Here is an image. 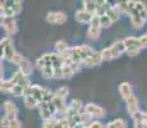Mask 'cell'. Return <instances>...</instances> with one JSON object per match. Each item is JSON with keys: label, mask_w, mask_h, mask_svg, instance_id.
I'll return each mask as SVG.
<instances>
[{"label": "cell", "mask_w": 147, "mask_h": 128, "mask_svg": "<svg viewBox=\"0 0 147 128\" xmlns=\"http://www.w3.org/2000/svg\"><path fill=\"white\" fill-rule=\"evenodd\" d=\"M101 56H102V60L104 62H109V60H113V51H111V47H106V49L101 50Z\"/></svg>", "instance_id": "cell-24"}, {"label": "cell", "mask_w": 147, "mask_h": 128, "mask_svg": "<svg viewBox=\"0 0 147 128\" xmlns=\"http://www.w3.org/2000/svg\"><path fill=\"white\" fill-rule=\"evenodd\" d=\"M0 124H1V128H9L10 119L8 118V116H4V118H1V121H0Z\"/></svg>", "instance_id": "cell-38"}, {"label": "cell", "mask_w": 147, "mask_h": 128, "mask_svg": "<svg viewBox=\"0 0 147 128\" xmlns=\"http://www.w3.org/2000/svg\"><path fill=\"white\" fill-rule=\"evenodd\" d=\"M74 70H73L72 65L69 64H64L63 65V78L64 79H70L73 76H74Z\"/></svg>", "instance_id": "cell-20"}, {"label": "cell", "mask_w": 147, "mask_h": 128, "mask_svg": "<svg viewBox=\"0 0 147 128\" xmlns=\"http://www.w3.org/2000/svg\"><path fill=\"white\" fill-rule=\"evenodd\" d=\"M133 128H145V124L142 122H134V127Z\"/></svg>", "instance_id": "cell-43"}, {"label": "cell", "mask_w": 147, "mask_h": 128, "mask_svg": "<svg viewBox=\"0 0 147 128\" xmlns=\"http://www.w3.org/2000/svg\"><path fill=\"white\" fill-rule=\"evenodd\" d=\"M95 14L87 12L84 9H81V10H77L76 12V21H78L80 23H91L92 18H94Z\"/></svg>", "instance_id": "cell-8"}, {"label": "cell", "mask_w": 147, "mask_h": 128, "mask_svg": "<svg viewBox=\"0 0 147 128\" xmlns=\"http://www.w3.org/2000/svg\"><path fill=\"white\" fill-rule=\"evenodd\" d=\"M56 123H58V119L53 116L49 121H44V128H56Z\"/></svg>", "instance_id": "cell-31"}, {"label": "cell", "mask_w": 147, "mask_h": 128, "mask_svg": "<svg viewBox=\"0 0 147 128\" xmlns=\"http://www.w3.org/2000/svg\"><path fill=\"white\" fill-rule=\"evenodd\" d=\"M90 128H106L105 126H104L101 122H98V121H94L91 124H90Z\"/></svg>", "instance_id": "cell-40"}, {"label": "cell", "mask_w": 147, "mask_h": 128, "mask_svg": "<svg viewBox=\"0 0 147 128\" xmlns=\"http://www.w3.org/2000/svg\"><path fill=\"white\" fill-rule=\"evenodd\" d=\"M90 26H92V27H97V28H101V21H100V17L98 16H94V18H92L91 23Z\"/></svg>", "instance_id": "cell-33"}, {"label": "cell", "mask_w": 147, "mask_h": 128, "mask_svg": "<svg viewBox=\"0 0 147 128\" xmlns=\"http://www.w3.org/2000/svg\"><path fill=\"white\" fill-rule=\"evenodd\" d=\"M131 23H132V27H133L134 30H141V28L145 26L146 22L141 18L140 14H137V16H132L131 17Z\"/></svg>", "instance_id": "cell-14"}, {"label": "cell", "mask_w": 147, "mask_h": 128, "mask_svg": "<svg viewBox=\"0 0 147 128\" xmlns=\"http://www.w3.org/2000/svg\"><path fill=\"white\" fill-rule=\"evenodd\" d=\"M18 67H19V70H21L23 74H26L27 77H28V74H31V72H32V65H31V63L27 60V59H24Z\"/></svg>", "instance_id": "cell-17"}, {"label": "cell", "mask_w": 147, "mask_h": 128, "mask_svg": "<svg viewBox=\"0 0 147 128\" xmlns=\"http://www.w3.org/2000/svg\"><path fill=\"white\" fill-rule=\"evenodd\" d=\"M54 49H55L56 53H63L64 50L69 49V47H68L67 41H64V40H58V41L55 42V45H54Z\"/></svg>", "instance_id": "cell-21"}, {"label": "cell", "mask_w": 147, "mask_h": 128, "mask_svg": "<svg viewBox=\"0 0 147 128\" xmlns=\"http://www.w3.org/2000/svg\"><path fill=\"white\" fill-rule=\"evenodd\" d=\"M100 21H101V28H109L110 26H111L114 22L110 19V17L107 16V14H105V16L100 17Z\"/></svg>", "instance_id": "cell-27"}, {"label": "cell", "mask_w": 147, "mask_h": 128, "mask_svg": "<svg viewBox=\"0 0 147 128\" xmlns=\"http://www.w3.org/2000/svg\"><path fill=\"white\" fill-rule=\"evenodd\" d=\"M84 127H86V124H83V123H78L74 126V128H84Z\"/></svg>", "instance_id": "cell-44"}, {"label": "cell", "mask_w": 147, "mask_h": 128, "mask_svg": "<svg viewBox=\"0 0 147 128\" xmlns=\"http://www.w3.org/2000/svg\"><path fill=\"white\" fill-rule=\"evenodd\" d=\"M146 35H147V33H146Z\"/></svg>", "instance_id": "cell-47"}, {"label": "cell", "mask_w": 147, "mask_h": 128, "mask_svg": "<svg viewBox=\"0 0 147 128\" xmlns=\"http://www.w3.org/2000/svg\"><path fill=\"white\" fill-rule=\"evenodd\" d=\"M76 49H77V51L80 53L82 60H86V59H88L90 56L92 55V54L95 53L94 49H92L90 45H80V46H76Z\"/></svg>", "instance_id": "cell-10"}, {"label": "cell", "mask_w": 147, "mask_h": 128, "mask_svg": "<svg viewBox=\"0 0 147 128\" xmlns=\"http://www.w3.org/2000/svg\"><path fill=\"white\" fill-rule=\"evenodd\" d=\"M12 9L16 12V14H19L22 12V3H16V4L12 7Z\"/></svg>", "instance_id": "cell-41"}, {"label": "cell", "mask_w": 147, "mask_h": 128, "mask_svg": "<svg viewBox=\"0 0 147 128\" xmlns=\"http://www.w3.org/2000/svg\"><path fill=\"white\" fill-rule=\"evenodd\" d=\"M102 56H101V51H95L88 59L83 62V67L86 68H95L97 65H100L102 63Z\"/></svg>", "instance_id": "cell-4"}, {"label": "cell", "mask_w": 147, "mask_h": 128, "mask_svg": "<svg viewBox=\"0 0 147 128\" xmlns=\"http://www.w3.org/2000/svg\"><path fill=\"white\" fill-rule=\"evenodd\" d=\"M45 19L50 24H63L67 21V14L63 12H49Z\"/></svg>", "instance_id": "cell-1"}, {"label": "cell", "mask_w": 147, "mask_h": 128, "mask_svg": "<svg viewBox=\"0 0 147 128\" xmlns=\"http://www.w3.org/2000/svg\"><path fill=\"white\" fill-rule=\"evenodd\" d=\"M1 27L5 30L8 36H12L18 31V26L14 18H1Z\"/></svg>", "instance_id": "cell-3"}, {"label": "cell", "mask_w": 147, "mask_h": 128, "mask_svg": "<svg viewBox=\"0 0 147 128\" xmlns=\"http://www.w3.org/2000/svg\"><path fill=\"white\" fill-rule=\"evenodd\" d=\"M16 86V85L13 83L12 81H4V79H1V86H0V89H1L3 92H5V93H12V90H13V87Z\"/></svg>", "instance_id": "cell-19"}, {"label": "cell", "mask_w": 147, "mask_h": 128, "mask_svg": "<svg viewBox=\"0 0 147 128\" xmlns=\"http://www.w3.org/2000/svg\"><path fill=\"white\" fill-rule=\"evenodd\" d=\"M36 67H37L40 70H42L45 67H47L46 62H45V59L42 58V56H41V58H38V59H37V62H36Z\"/></svg>", "instance_id": "cell-36"}, {"label": "cell", "mask_w": 147, "mask_h": 128, "mask_svg": "<svg viewBox=\"0 0 147 128\" xmlns=\"http://www.w3.org/2000/svg\"><path fill=\"white\" fill-rule=\"evenodd\" d=\"M101 35V28H97V27H92L90 26L88 30H87V37L91 39V40H97Z\"/></svg>", "instance_id": "cell-16"}, {"label": "cell", "mask_w": 147, "mask_h": 128, "mask_svg": "<svg viewBox=\"0 0 147 128\" xmlns=\"http://www.w3.org/2000/svg\"><path fill=\"white\" fill-rule=\"evenodd\" d=\"M10 81H12L14 85H19V86L24 87V89H27L28 86H31L30 81H28V77L26 74H23L21 70H17V72L13 74L12 78H10Z\"/></svg>", "instance_id": "cell-6"}, {"label": "cell", "mask_w": 147, "mask_h": 128, "mask_svg": "<svg viewBox=\"0 0 147 128\" xmlns=\"http://www.w3.org/2000/svg\"><path fill=\"white\" fill-rule=\"evenodd\" d=\"M119 13L120 12L117 9V8H110L106 14L110 17V19H111L113 22H117V21H119Z\"/></svg>", "instance_id": "cell-25"}, {"label": "cell", "mask_w": 147, "mask_h": 128, "mask_svg": "<svg viewBox=\"0 0 147 128\" xmlns=\"http://www.w3.org/2000/svg\"><path fill=\"white\" fill-rule=\"evenodd\" d=\"M54 93H55V96H56V98H60V99H67L68 93H69V90H68V87H65V86H61V87H59V89L56 90Z\"/></svg>", "instance_id": "cell-23"}, {"label": "cell", "mask_w": 147, "mask_h": 128, "mask_svg": "<svg viewBox=\"0 0 147 128\" xmlns=\"http://www.w3.org/2000/svg\"><path fill=\"white\" fill-rule=\"evenodd\" d=\"M106 128H127V123L123 119H115V121L107 123Z\"/></svg>", "instance_id": "cell-22"}, {"label": "cell", "mask_w": 147, "mask_h": 128, "mask_svg": "<svg viewBox=\"0 0 147 128\" xmlns=\"http://www.w3.org/2000/svg\"><path fill=\"white\" fill-rule=\"evenodd\" d=\"M119 92L124 101H127L129 98L133 96V89H132L131 83H128V82H123V83L119 85Z\"/></svg>", "instance_id": "cell-9"}, {"label": "cell", "mask_w": 147, "mask_h": 128, "mask_svg": "<svg viewBox=\"0 0 147 128\" xmlns=\"http://www.w3.org/2000/svg\"><path fill=\"white\" fill-rule=\"evenodd\" d=\"M54 78H63V67L54 68Z\"/></svg>", "instance_id": "cell-34"}, {"label": "cell", "mask_w": 147, "mask_h": 128, "mask_svg": "<svg viewBox=\"0 0 147 128\" xmlns=\"http://www.w3.org/2000/svg\"><path fill=\"white\" fill-rule=\"evenodd\" d=\"M38 113H40V116L44 121H49V119H51L54 116L49 109V102H40V105H38Z\"/></svg>", "instance_id": "cell-12"}, {"label": "cell", "mask_w": 147, "mask_h": 128, "mask_svg": "<svg viewBox=\"0 0 147 128\" xmlns=\"http://www.w3.org/2000/svg\"><path fill=\"white\" fill-rule=\"evenodd\" d=\"M24 91H26L24 87L19 86V85H16L12 90V95L13 96H24Z\"/></svg>", "instance_id": "cell-30"}, {"label": "cell", "mask_w": 147, "mask_h": 128, "mask_svg": "<svg viewBox=\"0 0 147 128\" xmlns=\"http://www.w3.org/2000/svg\"><path fill=\"white\" fill-rule=\"evenodd\" d=\"M42 73V77L46 79H50V78H54V68L51 65H49V67H45L44 69L41 70Z\"/></svg>", "instance_id": "cell-26"}, {"label": "cell", "mask_w": 147, "mask_h": 128, "mask_svg": "<svg viewBox=\"0 0 147 128\" xmlns=\"http://www.w3.org/2000/svg\"><path fill=\"white\" fill-rule=\"evenodd\" d=\"M97 7H98V4H97L96 1H94V3H88V4H84V5H83V9L87 10V12H90V13H92V14H95L96 10H97Z\"/></svg>", "instance_id": "cell-28"}, {"label": "cell", "mask_w": 147, "mask_h": 128, "mask_svg": "<svg viewBox=\"0 0 147 128\" xmlns=\"http://www.w3.org/2000/svg\"><path fill=\"white\" fill-rule=\"evenodd\" d=\"M125 105H127V110H128L129 115H131L132 118L140 113V104H138V99L136 98L134 95L125 101Z\"/></svg>", "instance_id": "cell-5"}, {"label": "cell", "mask_w": 147, "mask_h": 128, "mask_svg": "<svg viewBox=\"0 0 147 128\" xmlns=\"http://www.w3.org/2000/svg\"><path fill=\"white\" fill-rule=\"evenodd\" d=\"M31 89H32V96H35L40 102H42L44 99V92H45V87H41L38 85H31Z\"/></svg>", "instance_id": "cell-13"}, {"label": "cell", "mask_w": 147, "mask_h": 128, "mask_svg": "<svg viewBox=\"0 0 147 128\" xmlns=\"http://www.w3.org/2000/svg\"><path fill=\"white\" fill-rule=\"evenodd\" d=\"M82 102L81 100H78V99H73L72 102L69 104V106H68V112H67V116L69 115H74V114H78L80 113V110L82 109Z\"/></svg>", "instance_id": "cell-11"}, {"label": "cell", "mask_w": 147, "mask_h": 128, "mask_svg": "<svg viewBox=\"0 0 147 128\" xmlns=\"http://www.w3.org/2000/svg\"><path fill=\"white\" fill-rule=\"evenodd\" d=\"M146 9V5L143 1H141V0H136V10H137L138 13H141L142 10Z\"/></svg>", "instance_id": "cell-35"}, {"label": "cell", "mask_w": 147, "mask_h": 128, "mask_svg": "<svg viewBox=\"0 0 147 128\" xmlns=\"http://www.w3.org/2000/svg\"><path fill=\"white\" fill-rule=\"evenodd\" d=\"M124 44H125V47H132V46H138L140 47V37H134V36H129V37H125L123 40Z\"/></svg>", "instance_id": "cell-18"}, {"label": "cell", "mask_w": 147, "mask_h": 128, "mask_svg": "<svg viewBox=\"0 0 147 128\" xmlns=\"http://www.w3.org/2000/svg\"><path fill=\"white\" fill-rule=\"evenodd\" d=\"M84 110H86L88 114H91L94 118L100 119V118H104V116L106 115V110L104 109V108L98 106V105H96V104H92V102L84 105Z\"/></svg>", "instance_id": "cell-2"}, {"label": "cell", "mask_w": 147, "mask_h": 128, "mask_svg": "<svg viewBox=\"0 0 147 128\" xmlns=\"http://www.w3.org/2000/svg\"><path fill=\"white\" fill-rule=\"evenodd\" d=\"M13 44V41H12V39L8 36V37H4V39H1V42H0V46H1V49H5L7 46H9V45H12Z\"/></svg>", "instance_id": "cell-32"}, {"label": "cell", "mask_w": 147, "mask_h": 128, "mask_svg": "<svg viewBox=\"0 0 147 128\" xmlns=\"http://www.w3.org/2000/svg\"><path fill=\"white\" fill-rule=\"evenodd\" d=\"M140 51H141V47L132 46V47H128V49L125 50V54L128 56H131V58H133V56H137L138 54H140Z\"/></svg>", "instance_id": "cell-29"}, {"label": "cell", "mask_w": 147, "mask_h": 128, "mask_svg": "<svg viewBox=\"0 0 147 128\" xmlns=\"http://www.w3.org/2000/svg\"><path fill=\"white\" fill-rule=\"evenodd\" d=\"M24 105L28 108V109H33V108L38 106L40 105V101L35 98V96H24Z\"/></svg>", "instance_id": "cell-15"}, {"label": "cell", "mask_w": 147, "mask_h": 128, "mask_svg": "<svg viewBox=\"0 0 147 128\" xmlns=\"http://www.w3.org/2000/svg\"><path fill=\"white\" fill-rule=\"evenodd\" d=\"M140 17H141V18H142L145 22H147V8H146L145 10H142V12L140 13Z\"/></svg>", "instance_id": "cell-42"}, {"label": "cell", "mask_w": 147, "mask_h": 128, "mask_svg": "<svg viewBox=\"0 0 147 128\" xmlns=\"http://www.w3.org/2000/svg\"><path fill=\"white\" fill-rule=\"evenodd\" d=\"M84 128H90V126H86V127H84Z\"/></svg>", "instance_id": "cell-46"}, {"label": "cell", "mask_w": 147, "mask_h": 128, "mask_svg": "<svg viewBox=\"0 0 147 128\" xmlns=\"http://www.w3.org/2000/svg\"><path fill=\"white\" fill-rule=\"evenodd\" d=\"M94 1H96V0H82L83 5H84V4H88V3H94Z\"/></svg>", "instance_id": "cell-45"}, {"label": "cell", "mask_w": 147, "mask_h": 128, "mask_svg": "<svg viewBox=\"0 0 147 128\" xmlns=\"http://www.w3.org/2000/svg\"><path fill=\"white\" fill-rule=\"evenodd\" d=\"M4 112H5V116L12 121V119H16L17 115H18V108L17 105L12 101H5L4 102Z\"/></svg>", "instance_id": "cell-7"}, {"label": "cell", "mask_w": 147, "mask_h": 128, "mask_svg": "<svg viewBox=\"0 0 147 128\" xmlns=\"http://www.w3.org/2000/svg\"><path fill=\"white\" fill-rule=\"evenodd\" d=\"M140 47L141 49H146L147 47V35H143L140 37Z\"/></svg>", "instance_id": "cell-39"}, {"label": "cell", "mask_w": 147, "mask_h": 128, "mask_svg": "<svg viewBox=\"0 0 147 128\" xmlns=\"http://www.w3.org/2000/svg\"><path fill=\"white\" fill-rule=\"evenodd\" d=\"M9 128H22V123H21V121L19 119H12L10 121V126Z\"/></svg>", "instance_id": "cell-37"}]
</instances>
